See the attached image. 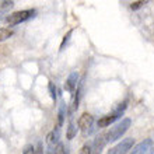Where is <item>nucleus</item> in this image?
Wrapping results in <instances>:
<instances>
[{
	"instance_id": "nucleus-1",
	"label": "nucleus",
	"mask_w": 154,
	"mask_h": 154,
	"mask_svg": "<svg viewBox=\"0 0 154 154\" xmlns=\"http://www.w3.org/2000/svg\"><path fill=\"white\" fill-rule=\"evenodd\" d=\"M130 125H132V121H130L129 118H125V119H122L118 125H115L114 128H111L109 132L105 133L106 143H112V142H115V140H118V139H121L122 136L128 132Z\"/></svg>"
},
{
	"instance_id": "nucleus-2",
	"label": "nucleus",
	"mask_w": 154,
	"mask_h": 154,
	"mask_svg": "<svg viewBox=\"0 0 154 154\" xmlns=\"http://www.w3.org/2000/svg\"><path fill=\"white\" fill-rule=\"evenodd\" d=\"M35 14H37V10H34V8L16 11V13H13V14L6 17V23L10 25H17V24H21V23L29 20V18H34Z\"/></svg>"
},
{
	"instance_id": "nucleus-3",
	"label": "nucleus",
	"mask_w": 154,
	"mask_h": 154,
	"mask_svg": "<svg viewBox=\"0 0 154 154\" xmlns=\"http://www.w3.org/2000/svg\"><path fill=\"white\" fill-rule=\"evenodd\" d=\"M126 105H128V101H123L122 104H119V106H118L114 112H111V114L105 115V116L100 118V119H98V128H105V126H109L111 123H114L116 119H119V118L123 115V112H125Z\"/></svg>"
},
{
	"instance_id": "nucleus-4",
	"label": "nucleus",
	"mask_w": 154,
	"mask_h": 154,
	"mask_svg": "<svg viewBox=\"0 0 154 154\" xmlns=\"http://www.w3.org/2000/svg\"><path fill=\"white\" fill-rule=\"evenodd\" d=\"M93 123H94L93 115L87 114V112H84V114L79 118V121H77V125H79L81 133L84 134V136H87V134H90L93 132Z\"/></svg>"
},
{
	"instance_id": "nucleus-5",
	"label": "nucleus",
	"mask_w": 154,
	"mask_h": 154,
	"mask_svg": "<svg viewBox=\"0 0 154 154\" xmlns=\"http://www.w3.org/2000/svg\"><path fill=\"white\" fill-rule=\"evenodd\" d=\"M134 146V139L129 137V139H123L119 144H116L115 147H112L108 154H126L129 150H132V147Z\"/></svg>"
},
{
	"instance_id": "nucleus-6",
	"label": "nucleus",
	"mask_w": 154,
	"mask_h": 154,
	"mask_svg": "<svg viewBox=\"0 0 154 154\" xmlns=\"http://www.w3.org/2000/svg\"><path fill=\"white\" fill-rule=\"evenodd\" d=\"M151 146H153V140L151 139H144L143 142H140L139 144H136L133 147L130 154H147L151 150Z\"/></svg>"
},
{
	"instance_id": "nucleus-7",
	"label": "nucleus",
	"mask_w": 154,
	"mask_h": 154,
	"mask_svg": "<svg viewBox=\"0 0 154 154\" xmlns=\"http://www.w3.org/2000/svg\"><path fill=\"white\" fill-rule=\"evenodd\" d=\"M106 144V139H105V133L100 134L97 137L94 139L93 144H91V154H101L104 147Z\"/></svg>"
},
{
	"instance_id": "nucleus-8",
	"label": "nucleus",
	"mask_w": 154,
	"mask_h": 154,
	"mask_svg": "<svg viewBox=\"0 0 154 154\" xmlns=\"http://www.w3.org/2000/svg\"><path fill=\"white\" fill-rule=\"evenodd\" d=\"M77 85H79V73L77 72H72L65 83V90L69 91V93H73Z\"/></svg>"
},
{
	"instance_id": "nucleus-9",
	"label": "nucleus",
	"mask_w": 154,
	"mask_h": 154,
	"mask_svg": "<svg viewBox=\"0 0 154 154\" xmlns=\"http://www.w3.org/2000/svg\"><path fill=\"white\" fill-rule=\"evenodd\" d=\"M48 143H49V146L52 147V146H55V144H57L59 143V139H60V128L59 126H55V129L51 132V133L48 134Z\"/></svg>"
},
{
	"instance_id": "nucleus-10",
	"label": "nucleus",
	"mask_w": 154,
	"mask_h": 154,
	"mask_svg": "<svg viewBox=\"0 0 154 154\" xmlns=\"http://www.w3.org/2000/svg\"><path fill=\"white\" fill-rule=\"evenodd\" d=\"M77 134V128H76V125H74L73 122H70L69 123V126H67V132H66V137L69 139V140H72V139Z\"/></svg>"
},
{
	"instance_id": "nucleus-11",
	"label": "nucleus",
	"mask_w": 154,
	"mask_h": 154,
	"mask_svg": "<svg viewBox=\"0 0 154 154\" xmlns=\"http://www.w3.org/2000/svg\"><path fill=\"white\" fill-rule=\"evenodd\" d=\"M65 111H66V105H62L60 109H59V114H57V123H56L59 128H62L63 123H65V116H66Z\"/></svg>"
},
{
	"instance_id": "nucleus-12",
	"label": "nucleus",
	"mask_w": 154,
	"mask_h": 154,
	"mask_svg": "<svg viewBox=\"0 0 154 154\" xmlns=\"http://www.w3.org/2000/svg\"><path fill=\"white\" fill-rule=\"evenodd\" d=\"M13 35V29L10 28H0V42L8 39Z\"/></svg>"
},
{
	"instance_id": "nucleus-13",
	"label": "nucleus",
	"mask_w": 154,
	"mask_h": 154,
	"mask_svg": "<svg viewBox=\"0 0 154 154\" xmlns=\"http://www.w3.org/2000/svg\"><path fill=\"white\" fill-rule=\"evenodd\" d=\"M55 153L56 154H69V151H67V149L65 147V144L63 143H57L56 147H55Z\"/></svg>"
},
{
	"instance_id": "nucleus-14",
	"label": "nucleus",
	"mask_w": 154,
	"mask_h": 154,
	"mask_svg": "<svg viewBox=\"0 0 154 154\" xmlns=\"http://www.w3.org/2000/svg\"><path fill=\"white\" fill-rule=\"evenodd\" d=\"M72 34H73V29H69V31H67V34H66L65 37H63V41H62L60 49H59V51H63V49H65V46L67 45V42H69L70 37H72Z\"/></svg>"
},
{
	"instance_id": "nucleus-15",
	"label": "nucleus",
	"mask_w": 154,
	"mask_h": 154,
	"mask_svg": "<svg viewBox=\"0 0 154 154\" xmlns=\"http://www.w3.org/2000/svg\"><path fill=\"white\" fill-rule=\"evenodd\" d=\"M49 93H51V97H52L53 101H56V87L52 81H49Z\"/></svg>"
},
{
	"instance_id": "nucleus-16",
	"label": "nucleus",
	"mask_w": 154,
	"mask_h": 154,
	"mask_svg": "<svg viewBox=\"0 0 154 154\" xmlns=\"http://www.w3.org/2000/svg\"><path fill=\"white\" fill-rule=\"evenodd\" d=\"M146 4V2H143V0H139V2H133V3H130V8L132 10H137V8L143 7Z\"/></svg>"
},
{
	"instance_id": "nucleus-17",
	"label": "nucleus",
	"mask_w": 154,
	"mask_h": 154,
	"mask_svg": "<svg viewBox=\"0 0 154 154\" xmlns=\"http://www.w3.org/2000/svg\"><path fill=\"white\" fill-rule=\"evenodd\" d=\"M79 154H91V144H90V143H85L84 146L81 147V150Z\"/></svg>"
},
{
	"instance_id": "nucleus-18",
	"label": "nucleus",
	"mask_w": 154,
	"mask_h": 154,
	"mask_svg": "<svg viewBox=\"0 0 154 154\" xmlns=\"http://www.w3.org/2000/svg\"><path fill=\"white\" fill-rule=\"evenodd\" d=\"M13 6H14V2H2V3H0V8H2V10L11 8Z\"/></svg>"
},
{
	"instance_id": "nucleus-19",
	"label": "nucleus",
	"mask_w": 154,
	"mask_h": 154,
	"mask_svg": "<svg viewBox=\"0 0 154 154\" xmlns=\"http://www.w3.org/2000/svg\"><path fill=\"white\" fill-rule=\"evenodd\" d=\"M34 146L32 144H28V146L24 147V150H23V154H34Z\"/></svg>"
},
{
	"instance_id": "nucleus-20",
	"label": "nucleus",
	"mask_w": 154,
	"mask_h": 154,
	"mask_svg": "<svg viewBox=\"0 0 154 154\" xmlns=\"http://www.w3.org/2000/svg\"><path fill=\"white\" fill-rule=\"evenodd\" d=\"M34 154H44V146H42L41 142H38L37 147H35V150H34Z\"/></svg>"
},
{
	"instance_id": "nucleus-21",
	"label": "nucleus",
	"mask_w": 154,
	"mask_h": 154,
	"mask_svg": "<svg viewBox=\"0 0 154 154\" xmlns=\"http://www.w3.org/2000/svg\"><path fill=\"white\" fill-rule=\"evenodd\" d=\"M46 154H56V153H55V150H53L52 147H49L48 151H46Z\"/></svg>"
},
{
	"instance_id": "nucleus-22",
	"label": "nucleus",
	"mask_w": 154,
	"mask_h": 154,
	"mask_svg": "<svg viewBox=\"0 0 154 154\" xmlns=\"http://www.w3.org/2000/svg\"><path fill=\"white\" fill-rule=\"evenodd\" d=\"M150 154H154V147L151 149V151H150Z\"/></svg>"
}]
</instances>
